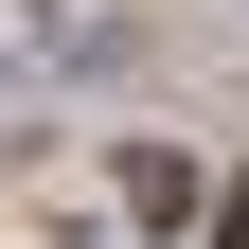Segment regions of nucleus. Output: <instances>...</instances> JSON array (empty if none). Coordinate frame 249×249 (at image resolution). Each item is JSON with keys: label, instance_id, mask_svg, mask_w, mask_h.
Segmentation results:
<instances>
[{"label": "nucleus", "instance_id": "obj_1", "mask_svg": "<svg viewBox=\"0 0 249 249\" xmlns=\"http://www.w3.org/2000/svg\"><path fill=\"white\" fill-rule=\"evenodd\" d=\"M231 249H249V178H231Z\"/></svg>", "mask_w": 249, "mask_h": 249}]
</instances>
